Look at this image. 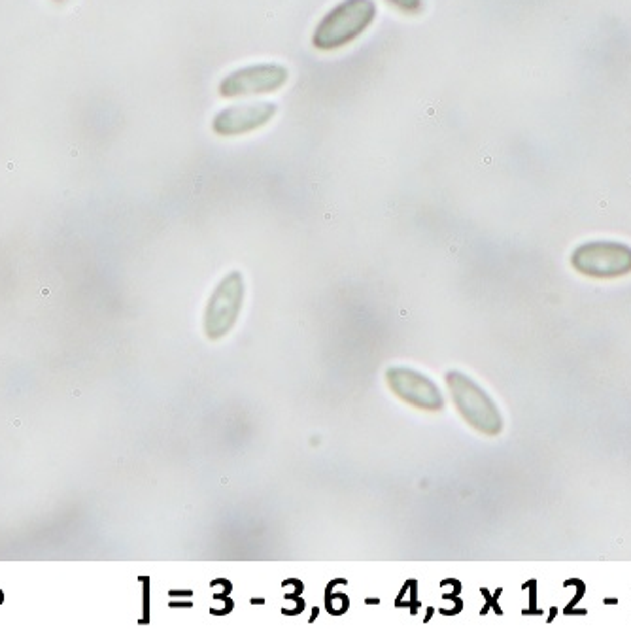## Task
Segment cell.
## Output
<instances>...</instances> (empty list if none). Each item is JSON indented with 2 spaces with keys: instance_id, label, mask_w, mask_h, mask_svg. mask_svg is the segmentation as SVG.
<instances>
[{
  "instance_id": "obj_1",
  "label": "cell",
  "mask_w": 631,
  "mask_h": 629,
  "mask_svg": "<svg viewBox=\"0 0 631 629\" xmlns=\"http://www.w3.org/2000/svg\"><path fill=\"white\" fill-rule=\"evenodd\" d=\"M376 15V0H339L319 17L310 36V44L323 53L348 48L375 25Z\"/></svg>"
},
{
  "instance_id": "obj_2",
  "label": "cell",
  "mask_w": 631,
  "mask_h": 629,
  "mask_svg": "<svg viewBox=\"0 0 631 629\" xmlns=\"http://www.w3.org/2000/svg\"><path fill=\"white\" fill-rule=\"evenodd\" d=\"M246 301V280L240 270H231L215 284L202 314L206 339L219 340L236 327Z\"/></svg>"
},
{
  "instance_id": "obj_3",
  "label": "cell",
  "mask_w": 631,
  "mask_h": 629,
  "mask_svg": "<svg viewBox=\"0 0 631 629\" xmlns=\"http://www.w3.org/2000/svg\"><path fill=\"white\" fill-rule=\"evenodd\" d=\"M446 384L450 389L452 401L465 422L488 436L499 435L503 429V418L495 402L476 382L467 374L452 371L446 374Z\"/></svg>"
},
{
  "instance_id": "obj_4",
  "label": "cell",
  "mask_w": 631,
  "mask_h": 629,
  "mask_svg": "<svg viewBox=\"0 0 631 629\" xmlns=\"http://www.w3.org/2000/svg\"><path fill=\"white\" fill-rule=\"evenodd\" d=\"M289 78L291 72L282 62H251L227 72L217 83V95L229 100L274 95L284 89Z\"/></svg>"
},
{
  "instance_id": "obj_5",
  "label": "cell",
  "mask_w": 631,
  "mask_h": 629,
  "mask_svg": "<svg viewBox=\"0 0 631 629\" xmlns=\"http://www.w3.org/2000/svg\"><path fill=\"white\" fill-rule=\"evenodd\" d=\"M278 116V104L271 100L231 104L212 118V132L219 138H238L261 131Z\"/></svg>"
},
{
  "instance_id": "obj_6",
  "label": "cell",
  "mask_w": 631,
  "mask_h": 629,
  "mask_svg": "<svg viewBox=\"0 0 631 629\" xmlns=\"http://www.w3.org/2000/svg\"><path fill=\"white\" fill-rule=\"evenodd\" d=\"M571 263L580 274L593 278H616L631 272V248L620 242L596 240L578 246Z\"/></svg>"
},
{
  "instance_id": "obj_7",
  "label": "cell",
  "mask_w": 631,
  "mask_h": 629,
  "mask_svg": "<svg viewBox=\"0 0 631 629\" xmlns=\"http://www.w3.org/2000/svg\"><path fill=\"white\" fill-rule=\"evenodd\" d=\"M386 382L389 389L406 404L429 410V412L440 410L444 406L442 393L437 384L414 368L393 366L386 373Z\"/></svg>"
},
{
  "instance_id": "obj_8",
  "label": "cell",
  "mask_w": 631,
  "mask_h": 629,
  "mask_svg": "<svg viewBox=\"0 0 631 629\" xmlns=\"http://www.w3.org/2000/svg\"><path fill=\"white\" fill-rule=\"evenodd\" d=\"M384 2L404 15H420L425 8L423 0H384Z\"/></svg>"
},
{
  "instance_id": "obj_9",
  "label": "cell",
  "mask_w": 631,
  "mask_h": 629,
  "mask_svg": "<svg viewBox=\"0 0 631 629\" xmlns=\"http://www.w3.org/2000/svg\"><path fill=\"white\" fill-rule=\"evenodd\" d=\"M4 603V594H2V589H0V605Z\"/></svg>"
}]
</instances>
